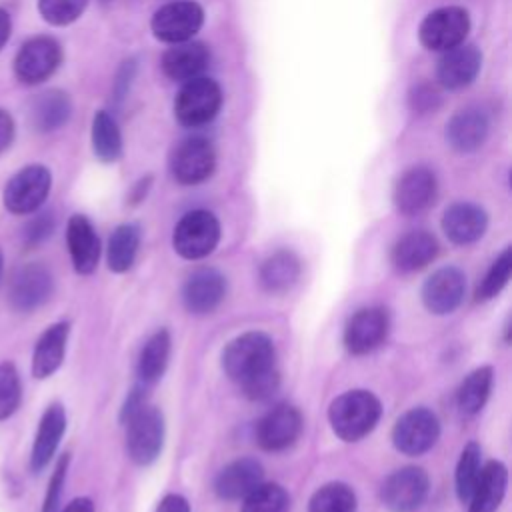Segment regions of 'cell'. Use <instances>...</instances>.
I'll list each match as a JSON object with an SVG mask.
<instances>
[{"label":"cell","mask_w":512,"mask_h":512,"mask_svg":"<svg viewBox=\"0 0 512 512\" xmlns=\"http://www.w3.org/2000/svg\"><path fill=\"white\" fill-rule=\"evenodd\" d=\"M222 368L250 400H268L280 384L274 342L264 332H244L222 352Z\"/></svg>","instance_id":"obj_1"},{"label":"cell","mask_w":512,"mask_h":512,"mask_svg":"<svg viewBox=\"0 0 512 512\" xmlns=\"http://www.w3.org/2000/svg\"><path fill=\"white\" fill-rule=\"evenodd\" d=\"M382 414L380 400L368 390H350L332 400L328 420L338 438L356 442L370 434Z\"/></svg>","instance_id":"obj_2"},{"label":"cell","mask_w":512,"mask_h":512,"mask_svg":"<svg viewBox=\"0 0 512 512\" xmlns=\"http://www.w3.org/2000/svg\"><path fill=\"white\" fill-rule=\"evenodd\" d=\"M52 188V174L42 164H30L18 170L4 186L2 202L10 214L26 216L46 202Z\"/></svg>","instance_id":"obj_3"},{"label":"cell","mask_w":512,"mask_h":512,"mask_svg":"<svg viewBox=\"0 0 512 512\" xmlns=\"http://www.w3.org/2000/svg\"><path fill=\"white\" fill-rule=\"evenodd\" d=\"M222 106V90L216 80L196 76L180 88L174 100V114L182 126L198 128L214 120Z\"/></svg>","instance_id":"obj_4"},{"label":"cell","mask_w":512,"mask_h":512,"mask_svg":"<svg viewBox=\"0 0 512 512\" xmlns=\"http://www.w3.org/2000/svg\"><path fill=\"white\" fill-rule=\"evenodd\" d=\"M220 240V222L208 210L186 212L172 234L174 250L186 260H200L214 252Z\"/></svg>","instance_id":"obj_5"},{"label":"cell","mask_w":512,"mask_h":512,"mask_svg":"<svg viewBox=\"0 0 512 512\" xmlns=\"http://www.w3.org/2000/svg\"><path fill=\"white\" fill-rule=\"evenodd\" d=\"M126 452L138 466L152 464L164 444V416L154 406H144L126 422Z\"/></svg>","instance_id":"obj_6"},{"label":"cell","mask_w":512,"mask_h":512,"mask_svg":"<svg viewBox=\"0 0 512 512\" xmlns=\"http://www.w3.org/2000/svg\"><path fill=\"white\" fill-rule=\"evenodd\" d=\"M62 62V48L52 36H34L26 40L14 56V76L26 86L48 80Z\"/></svg>","instance_id":"obj_7"},{"label":"cell","mask_w":512,"mask_h":512,"mask_svg":"<svg viewBox=\"0 0 512 512\" xmlns=\"http://www.w3.org/2000/svg\"><path fill=\"white\" fill-rule=\"evenodd\" d=\"M470 30L468 12L460 6H444L432 10L420 24L418 36L424 48L446 52L464 42Z\"/></svg>","instance_id":"obj_8"},{"label":"cell","mask_w":512,"mask_h":512,"mask_svg":"<svg viewBox=\"0 0 512 512\" xmlns=\"http://www.w3.org/2000/svg\"><path fill=\"white\" fill-rule=\"evenodd\" d=\"M54 292L52 272L40 264L30 262L20 266L8 286V304L16 312H32L46 304Z\"/></svg>","instance_id":"obj_9"},{"label":"cell","mask_w":512,"mask_h":512,"mask_svg":"<svg viewBox=\"0 0 512 512\" xmlns=\"http://www.w3.org/2000/svg\"><path fill=\"white\" fill-rule=\"evenodd\" d=\"M438 436L440 422L428 408H412L404 412L392 428V442L396 450L406 456H420L428 452L436 444Z\"/></svg>","instance_id":"obj_10"},{"label":"cell","mask_w":512,"mask_h":512,"mask_svg":"<svg viewBox=\"0 0 512 512\" xmlns=\"http://www.w3.org/2000/svg\"><path fill=\"white\" fill-rule=\"evenodd\" d=\"M204 22V10L192 0H176L158 8L152 16V32L158 40L178 44L190 40Z\"/></svg>","instance_id":"obj_11"},{"label":"cell","mask_w":512,"mask_h":512,"mask_svg":"<svg viewBox=\"0 0 512 512\" xmlns=\"http://www.w3.org/2000/svg\"><path fill=\"white\" fill-rule=\"evenodd\" d=\"M168 164H170L172 176L180 184L192 186L212 176L216 168V152L208 140L194 136L174 146Z\"/></svg>","instance_id":"obj_12"},{"label":"cell","mask_w":512,"mask_h":512,"mask_svg":"<svg viewBox=\"0 0 512 512\" xmlns=\"http://www.w3.org/2000/svg\"><path fill=\"white\" fill-rule=\"evenodd\" d=\"M428 476L422 468L406 466L392 472L382 484V502L390 512H414L428 496Z\"/></svg>","instance_id":"obj_13"},{"label":"cell","mask_w":512,"mask_h":512,"mask_svg":"<svg viewBox=\"0 0 512 512\" xmlns=\"http://www.w3.org/2000/svg\"><path fill=\"white\" fill-rule=\"evenodd\" d=\"M390 318L380 306L358 310L344 328V346L350 354L362 356L376 350L388 336Z\"/></svg>","instance_id":"obj_14"},{"label":"cell","mask_w":512,"mask_h":512,"mask_svg":"<svg viewBox=\"0 0 512 512\" xmlns=\"http://www.w3.org/2000/svg\"><path fill=\"white\" fill-rule=\"evenodd\" d=\"M302 432V414L290 404L270 408L256 424V442L266 452L286 450Z\"/></svg>","instance_id":"obj_15"},{"label":"cell","mask_w":512,"mask_h":512,"mask_svg":"<svg viewBox=\"0 0 512 512\" xmlns=\"http://www.w3.org/2000/svg\"><path fill=\"white\" fill-rule=\"evenodd\" d=\"M436 190L434 172L426 166H412L396 180L394 206L400 214L414 216L434 202Z\"/></svg>","instance_id":"obj_16"},{"label":"cell","mask_w":512,"mask_h":512,"mask_svg":"<svg viewBox=\"0 0 512 512\" xmlns=\"http://www.w3.org/2000/svg\"><path fill=\"white\" fill-rule=\"evenodd\" d=\"M466 292V278L454 266H444L430 274L422 286V302L432 314H450L454 312Z\"/></svg>","instance_id":"obj_17"},{"label":"cell","mask_w":512,"mask_h":512,"mask_svg":"<svg viewBox=\"0 0 512 512\" xmlns=\"http://www.w3.org/2000/svg\"><path fill=\"white\" fill-rule=\"evenodd\" d=\"M226 294V278L214 268H200L190 274L182 288V302L192 314H208L218 308Z\"/></svg>","instance_id":"obj_18"},{"label":"cell","mask_w":512,"mask_h":512,"mask_svg":"<svg viewBox=\"0 0 512 512\" xmlns=\"http://www.w3.org/2000/svg\"><path fill=\"white\" fill-rule=\"evenodd\" d=\"M66 244L74 270L78 274H92L100 260V240L84 214L70 216L66 224Z\"/></svg>","instance_id":"obj_19"},{"label":"cell","mask_w":512,"mask_h":512,"mask_svg":"<svg viewBox=\"0 0 512 512\" xmlns=\"http://www.w3.org/2000/svg\"><path fill=\"white\" fill-rule=\"evenodd\" d=\"M64 430H66V412L62 404H50L38 422L36 436L32 442V452H30L32 472H40L48 466V462L56 454V448L64 436Z\"/></svg>","instance_id":"obj_20"},{"label":"cell","mask_w":512,"mask_h":512,"mask_svg":"<svg viewBox=\"0 0 512 512\" xmlns=\"http://www.w3.org/2000/svg\"><path fill=\"white\" fill-rule=\"evenodd\" d=\"M264 480V470L254 458H240L224 466L216 480L214 492L222 500H242Z\"/></svg>","instance_id":"obj_21"},{"label":"cell","mask_w":512,"mask_h":512,"mask_svg":"<svg viewBox=\"0 0 512 512\" xmlns=\"http://www.w3.org/2000/svg\"><path fill=\"white\" fill-rule=\"evenodd\" d=\"M482 56L480 52L470 44H458L444 52V56L438 62L436 76L438 82L448 90H458L468 86L476 74L480 72Z\"/></svg>","instance_id":"obj_22"},{"label":"cell","mask_w":512,"mask_h":512,"mask_svg":"<svg viewBox=\"0 0 512 512\" xmlns=\"http://www.w3.org/2000/svg\"><path fill=\"white\" fill-rule=\"evenodd\" d=\"M486 212L470 202H456L442 216V230L454 244H472L486 232Z\"/></svg>","instance_id":"obj_23"},{"label":"cell","mask_w":512,"mask_h":512,"mask_svg":"<svg viewBox=\"0 0 512 512\" xmlns=\"http://www.w3.org/2000/svg\"><path fill=\"white\" fill-rule=\"evenodd\" d=\"M210 50L202 42L186 40L168 48L162 56V70L170 80L188 82L208 66Z\"/></svg>","instance_id":"obj_24"},{"label":"cell","mask_w":512,"mask_h":512,"mask_svg":"<svg viewBox=\"0 0 512 512\" xmlns=\"http://www.w3.org/2000/svg\"><path fill=\"white\" fill-rule=\"evenodd\" d=\"M68 336H70L68 322H56L40 334V338L36 340L34 352H32V376L34 378H38V380L50 378L62 366Z\"/></svg>","instance_id":"obj_25"},{"label":"cell","mask_w":512,"mask_h":512,"mask_svg":"<svg viewBox=\"0 0 512 512\" xmlns=\"http://www.w3.org/2000/svg\"><path fill=\"white\" fill-rule=\"evenodd\" d=\"M438 254V242L424 230H412L392 246V264L400 272H416L428 266Z\"/></svg>","instance_id":"obj_26"},{"label":"cell","mask_w":512,"mask_h":512,"mask_svg":"<svg viewBox=\"0 0 512 512\" xmlns=\"http://www.w3.org/2000/svg\"><path fill=\"white\" fill-rule=\"evenodd\" d=\"M508 484V470L502 462L490 460L482 466L474 490L468 498V512H496Z\"/></svg>","instance_id":"obj_27"},{"label":"cell","mask_w":512,"mask_h":512,"mask_svg":"<svg viewBox=\"0 0 512 512\" xmlns=\"http://www.w3.org/2000/svg\"><path fill=\"white\" fill-rule=\"evenodd\" d=\"M488 128L490 124L484 112L466 108L456 112L446 124V140L456 152H472L484 144Z\"/></svg>","instance_id":"obj_28"},{"label":"cell","mask_w":512,"mask_h":512,"mask_svg":"<svg viewBox=\"0 0 512 512\" xmlns=\"http://www.w3.org/2000/svg\"><path fill=\"white\" fill-rule=\"evenodd\" d=\"M72 114V102L62 90H46L30 104V122L38 132H52L62 128Z\"/></svg>","instance_id":"obj_29"},{"label":"cell","mask_w":512,"mask_h":512,"mask_svg":"<svg viewBox=\"0 0 512 512\" xmlns=\"http://www.w3.org/2000/svg\"><path fill=\"white\" fill-rule=\"evenodd\" d=\"M300 276V260L290 250H278L260 266V284L266 292L282 294L290 290Z\"/></svg>","instance_id":"obj_30"},{"label":"cell","mask_w":512,"mask_h":512,"mask_svg":"<svg viewBox=\"0 0 512 512\" xmlns=\"http://www.w3.org/2000/svg\"><path fill=\"white\" fill-rule=\"evenodd\" d=\"M492 382H494V370L492 366H480L476 370H472L460 384L458 394H456V404L458 410L464 416H474L478 414L492 390Z\"/></svg>","instance_id":"obj_31"},{"label":"cell","mask_w":512,"mask_h":512,"mask_svg":"<svg viewBox=\"0 0 512 512\" xmlns=\"http://www.w3.org/2000/svg\"><path fill=\"white\" fill-rule=\"evenodd\" d=\"M170 344L168 330H158L146 340L138 356V376L142 384H154L164 374L170 358Z\"/></svg>","instance_id":"obj_32"},{"label":"cell","mask_w":512,"mask_h":512,"mask_svg":"<svg viewBox=\"0 0 512 512\" xmlns=\"http://www.w3.org/2000/svg\"><path fill=\"white\" fill-rule=\"evenodd\" d=\"M138 246H140V228L136 224H120L108 240V248H106L108 268L118 274L126 272L134 264Z\"/></svg>","instance_id":"obj_33"},{"label":"cell","mask_w":512,"mask_h":512,"mask_svg":"<svg viewBox=\"0 0 512 512\" xmlns=\"http://www.w3.org/2000/svg\"><path fill=\"white\" fill-rule=\"evenodd\" d=\"M92 150L102 162H116L122 156L120 128L106 110H98L92 120Z\"/></svg>","instance_id":"obj_34"},{"label":"cell","mask_w":512,"mask_h":512,"mask_svg":"<svg viewBox=\"0 0 512 512\" xmlns=\"http://www.w3.org/2000/svg\"><path fill=\"white\" fill-rule=\"evenodd\" d=\"M308 512H356V494L348 484L330 482L312 494Z\"/></svg>","instance_id":"obj_35"},{"label":"cell","mask_w":512,"mask_h":512,"mask_svg":"<svg viewBox=\"0 0 512 512\" xmlns=\"http://www.w3.org/2000/svg\"><path fill=\"white\" fill-rule=\"evenodd\" d=\"M482 470V450L476 442H468L458 458L456 464V474H454V482H456V494L460 502H468L474 484L480 476Z\"/></svg>","instance_id":"obj_36"},{"label":"cell","mask_w":512,"mask_h":512,"mask_svg":"<svg viewBox=\"0 0 512 512\" xmlns=\"http://www.w3.org/2000/svg\"><path fill=\"white\" fill-rule=\"evenodd\" d=\"M288 508V492L274 482H262L246 498H242V512H288Z\"/></svg>","instance_id":"obj_37"},{"label":"cell","mask_w":512,"mask_h":512,"mask_svg":"<svg viewBox=\"0 0 512 512\" xmlns=\"http://www.w3.org/2000/svg\"><path fill=\"white\" fill-rule=\"evenodd\" d=\"M510 274H512V248L508 246L492 262L486 276L480 280V284L476 288V302H486V300H492L494 296H498L500 290L508 284Z\"/></svg>","instance_id":"obj_38"},{"label":"cell","mask_w":512,"mask_h":512,"mask_svg":"<svg viewBox=\"0 0 512 512\" xmlns=\"http://www.w3.org/2000/svg\"><path fill=\"white\" fill-rule=\"evenodd\" d=\"M22 402V382L12 362H0V422L8 420Z\"/></svg>","instance_id":"obj_39"},{"label":"cell","mask_w":512,"mask_h":512,"mask_svg":"<svg viewBox=\"0 0 512 512\" xmlns=\"http://www.w3.org/2000/svg\"><path fill=\"white\" fill-rule=\"evenodd\" d=\"M88 0H38L40 16L52 26H68L86 10Z\"/></svg>","instance_id":"obj_40"},{"label":"cell","mask_w":512,"mask_h":512,"mask_svg":"<svg viewBox=\"0 0 512 512\" xmlns=\"http://www.w3.org/2000/svg\"><path fill=\"white\" fill-rule=\"evenodd\" d=\"M68 464H70V454H62L56 462V468L50 476L48 482V490L44 496V504H42V512H58V504H60V496H62V486L66 480V472H68Z\"/></svg>","instance_id":"obj_41"},{"label":"cell","mask_w":512,"mask_h":512,"mask_svg":"<svg viewBox=\"0 0 512 512\" xmlns=\"http://www.w3.org/2000/svg\"><path fill=\"white\" fill-rule=\"evenodd\" d=\"M54 226H56V220H54V214L52 212H40L36 214L32 220H28V224L24 226V232H22V238H24V244L28 248H34L38 244H42L46 238H50V234L54 232Z\"/></svg>","instance_id":"obj_42"},{"label":"cell","mask_w":512,"mask_h":512,"mask_svg":"<svg viewBox=\"0 0 512 512\" xmlns=\"http://www.w3.org/2000/svg\"><path fill=\"white\" fill-rule=\"evenodd\" d=\"M408 104L414 114H428L440 106V96L432 86L416 84L408 94Z\"/></svg>","instance_id":"obj_43"},{"label":"cell","mask_w":512,"mask_h":512,"mask_svg":"<svg viewBox=\"0 0 512 512\" xmlns=\"http://www.w3.org/2000/svg\"><path fill=\"white\" fill-rule=\"evenodd\" d=\"M146 400H148V394H146L144 384L134 386V388L128 392V396H126V400H124V406H122V410H120V422L124 424L130 416H134L138 410H142V408L146 406Z\"/></svg>","instance_id":"obj_44"},{"label":"cell","mask_w":512,"mask_h":512,"mask_svg":"<svg viewBox=\"0 0 512 512\" xmlns=\"http://www.w3.org/2000/svg\"><path fill=\"white\" fill-rule=\"evenodd\" d=\"M134 72H136V62L134 60H126L122 62L118 74H116V80H114V98L116 100H122L130 88V82L134 78Z\"/></svg>","instance_id":"obj_45"},{"label":"cell","mask_w":512,"mask_h":512,"mask_svg":"<svg viewBox=\"0 0 512 512\" xmlns=\"http://www.w3.org/2000/svg\"><path fill=\"white\" fill-rule=\"evenodd\" d=\"M14 132H16V126H14L12 116L0 108V154L10 148V144L14 140Z\"/></svg>","instance_id":"obj_46"},{"label":"cell","mask_w":512,"mask_h":512,"mask_svg":"<svg viewBox=\"0 0 512 512\" xmlns=\"http://www.w3.org/2000/svg\"><path fill=\"white\" fill-rule=\"evenodd\" d=\"M156 512H190V506H188L184 496H180V494H166L160 500Z\"/></svg>","instance_id":"obj_47"},{"label":"cell","mask_w":512,"mask_h":512,"mask_svg":"<svg viewBox=\"0 0 512 512\" xmlns=\"http://www.w3.org/2000/svg\"><path fill=\"white\" fill-rule=\"evenodd\" d=\"M62 512H94V502L86 496L74 498Z\"/></svg>","instance_id":"obj_48"},{"label":"cell","mask_w":512,"mask_h":512,"mask_svg":"<svg viewBox=\"0 0 512 512\" xmlns=\"http://www.w3.org/2000/svg\"><path fill=\"white\" fill-rule=\"evenodd\" d=\"M10 32H12V20H10V14L0 8V50L4 48V44L8 42L10 38Z\"/></svg>","instance_id":"obj_49"},{"label":"cell","mask_w":512,"mask_h":512,"mask_svg":"<svg viewBox=\"0 0 512 512\" xmlns=\"http://www.w3.org/2000/svg\"><path fill=\"white\" fill-rule=\"evenodd\" d=\"M150 182H152V178L146 176V178H142V180L134 186V190H132V194H130V200H132L134 204L140 202V200L146 196V190L150 188Z\"/></svg>","instance_id":"obj_50"},{"label":"cell","mask_w":512,"mask_h":512,"mask_svg":"<svg viewBox=\"0 0 512 512\" xmlns=\"http://www.w3.org/2000/svg\"><path fill=\"white\" fill-rule=\"evenodd\" d=\"M2 272H4V254L0 250V278H2Z\"/></svg>","instance_id":"obj_51"}]
</instances>
